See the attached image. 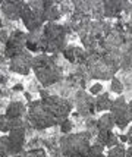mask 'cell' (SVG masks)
Instances as JSON below:
<instances>
[{
	"mask_svg": "<svg viewBox=\"0 0 132 157\" xmlns=\"http://www.w3.org/2000/svg\"><path fill=\"white\" fill-rule=\"evenodd\" d=\"M97 157H107V156H106V154H98Z\"/></svg>",
	"mask_w": 132,
	"mask_h": 157,
	"instance_id": "obj_29",
	"label": "cell"
},
{
	"mask_svg": "<svg viewBox=\"0 0 132 157\" xmlns=\"http://www.w3.org/2000/svg\"><path fill=\"white\" fill-rule=\"evenodd\" d=\"M28 121L37 129H46L50 126L59 125L56 117L44 107L41 101H31L28 107Z\"/></svg>",
	"mask_w": 132,
	"mask_h": 157,
	"instance_id": "obj_2",
	"label": "cell"
},
{
	"mask_svg": "<svg viewBox=\"0 0 132 157\" xmlns=\"http://www.w3.org/2000/svg\"><path fill=\"white\" fill-rule=\"evenodd\" d=\"M110 90L113 91V93H116V94H122V91H123V85H122V82L119 81L118 78H111Z\"/></svg>",
	"mask_w": 132,
	"mask_h": 157,
	"instance_id": "obj_21",
	"label": "cell"
},
{
	"mask_svg": "<svg viewBox=\"0 0 132 157\" xmlns=\"http://www.w3.org/2000/svg\"><path fill=\"white\" fill-rule=\"evenodd\" d=\"M41 103L44 104V107L56 117V121L59 122V125L65 119H68V115H69L70 110H72V106H70V103L68 100H65V98L57 97V96L46 97V98L41 100Z\"/></svg>",
	"mask_w": 132,
	"mask_h": 157,
	"instance_id": "obj_4",
	"label": "cell"
},
{
	"mask_svg": "<svg viewBox=\"0 0 132 157\" xmlns=\"http://www.w3.org/2000/svg\"><path fill=\"white\" fill-rule=\"evenodd\" d=\"M115 125V119L111 116V113H104L101 117H98L97 121V132H109L113 129Z\"/></svg>",
	"mask_w": 132,
	"mask_h": 157,
	"instance_id": "obj_13",
	"label": "cell"
},
{
	"mask_svg": "<svg viewBox=\"0 0 132 157\" xmlns=\"http://www.w3.org/2000/svg\"><path fill=\"white\" fill-rule=\"evenodd\" d=\"M60 18V13H59V9L56 6L50 7L49 10L46 12V21H50V22H53V21H57Z\"/></svg>",
	"mask_w": 132,
	"mask_h": 157,
	"instance_id": "obj_20",
	"label": "cell"
},
{
	"mask_svg": "<svg viewBox=\"0 0 132 157\" xmlns=\"http://www.w3.org/2000/svg\"><path fill=\"white\" fill-rule=\"evenodd\" d=\"M9 143L13 156H18L24 148V141H25V129L24 128H13L9 131Z\"/></svg>",
	"mask_w": 132,
	"mask_h": 157,
	"instance_id": "obj_9",
	"label": "cell"
},
{
	"mask_svg": "<svg viewBox=\"0 0 132 157\" xmlns=\"http://www.w3.org/2000/svg\"><path fill=\"white\" fill-rule=\"evenodd\" d=\"M60 131H62L63 134H66V135L72 131V122H70V119H65V121L60 123Z\"/></svg>",
	"mask_w": 132,
	"mask_h": 157,
	"instance_id": "obj_22",
	"label": "cell"
},
{
	"mask_svg": "<svg viewBox=\"0 0 132 157\" xmlns=\"http://www.w3.org/2000/svg\"><path fill=\"white\" fill-rule=\"evenodd\" d=\"M65 28L57 24H46L43 28L41 38L38 41V50L49 52V53H57L65 50Z\"/></svg>",
	"mask_w": 132,
	"mask_h": 157,
	"instance_id": "obj_1",
	"label": "cell"
},
{
	"mask_svg": "<svg viewBox=\"0 0 132 157\" xmlns=\"http://www.w3.org/2000/svg\"><path fill=\"white\" fill-rule=\"evenodd\" d=\"M35 75L43 85H51V84H55L56 81L60 79L62 74H60V69L56 66V63H53V65H49L46 68L35 71Z\"/></svg>",
	"mask_w": 132,
	"mask_h": 157,
	"instance_id": "obj_8",
	"label": "cell"
},
{
	"mask_svg": "<svg viewBox=\"0 0 132 157\" xmlns=\"http://www.w3.org/2000/svg\"><path fill=\"white\" fill-rule=\"evenodd\" d=\"M24 5L25 3H19V2H3L2 5V12L7 19H18L22 16V10H24Z\"/></svg>",
	"mask_w": 132,
	"mask_h": 157,
	"instance_id": "obj_10",
	"label": "cell"
},
{
	"mask_svg": "<svg viewBox=\"0 0 132 157\" xmlns=\"http://www.w3.org/2000/svg\"><path fill=\"white\" fill-rule=\"evenodd\" d=\"M0 94H2V91H0Z\"/></svg>",
	"mask_w": 132,
	"mask_h": 157,
	"instance_id": "obj_31",
	"label": "cell"
},
{
	"mask_svg": "<svg viewBox=\"0 0 132 157\" xmlns=\"http://www.w3.org/2000/svg\"><path fill=\"white\" fill-rule=\"evenodd\" d=\"M12 128H13L12 126V121L7 119L6 115L5 116L0 115V132H7V131H10Z\"/></svg>",
	"mask_w": 132,
	"mask_h": 157,
	"instance_id": "obj_19",
	"label": "cell"
},
{
	"mask_svg": "<svg viewBox=\"0 0 132 157\" xmlns=\"http://www.w3.org/2000/svg\"><path fill=\"white\" fill-rule=\"evenodd\" d=\"M119 141H122V143H128V137H126V135H120V137H119Z\"/></svg>",
	"mask_w": 132,
	"mask_h": 157,
	"instance_id": "obj_27",
	"label": "cell"
},
{
	"mask_svg": "<svg viewBox=\"0 0 132 157\" xmlns=\"http://www.w3.org/2000/svg\"><path fill=\"white\" fill-rule=\"evenodd\" d=\"M110 113L113 119H115V125L123 129L129 125V115H128V103L123 97L120 96L118 97L116 100H113L111 103V107H110Z\"/></svg>",
	"mask_w": 132,
	"mask_h": 157,
	"instance_id": "obj_5",
	"label": "cell"
},
{
	"mask_svg": "<svg viewBox=\"0 0 132 157\" xmlns=\"http://www.w3.org/2000/svg\"><path fill=\"white\" fill-rule=\"evenodd\" d=\"M63 56H65V59H68V60L72 62V63H82V62H85L87 53H85L81 47L68 46V47L63 50Z\"/></svg>",
	"mask_w": 132,
	"mask_h": 157,
	"instance_id": "obj_12",
	"label": "cell"
},
{
	"mask_svg": "<svg viewBox=\"0 0 132 157\" xmlns=\"http://www.w3.org/2000/svg\"><path fill=\"white\" fill-rule=\"evenodd\" d=\"M13 156L12 148H10V143H9V137L3 135L0 137V157H10Z\"/></svg>",
	"mask_w": 132,
	"mask_h": 157,
	"instance_id": "obj_17",
	"label": "cell"
},
{
	"mask_svg": "<svg viewBox=\"0 0 132 157\" xmlns=\"http://www.w3.org/2000/svg\"><path fill=\"white\" fill-rule=\"evenodd\" d=\"M126 137H128V143L132 145V126L128 129V134H126Z\"/></svg>",
	"mask_w": 132,
	"mask_h": 157,
	"instance_id": "obj_26",
	"label": "cell"
},
{
	"mask_svg": "<svg viewBox=\"0 0 132 157\" xmlns=\"http://www.w3.org/2000/svg\"><path fill=\"white\" fill-rule=\"evenodd\" d=\"M91 147L90 134L88 132H78V134H68L60 140V150L63 156L70 157L74 153L88 150Z\"/></svg>",
	"mask_w": 132,
	"mask_h": 157,
	"instance_id": "obj_3",
	"label": "cell"
},
{
	"mask_svg": "<svg viewBox=\"0 0 132 157\" xmlns=\"http://www.w3.org/2000/svg\"><path fill=\"white\" fill-rule=\"evenodd\" d=\"M120 10H122V3L120 2H106L104 3L106 16H109V18L118 16Z\"/></svg>",
	"mask_w": 132,
	"mask_h": 157,
	"instance_id": "obj_16",
	"label": "cell"
},
{
	"mask_svg": "<svg viewBox=\"0 0 132 157\" xmlns=\"http://www.w3.org/2000/svg\"><path fill=\"white\" fill-rule=\"evenodd\" d=\"M106 156L107 157H126V148L123 147V144H118V145L109 148Z\"/></svg>",
	"mask_w": 132,
	"mask_h": 157,
	"instance_id": "obj_18",
	"label": "cell"
},
{
	"mask_svg": "<svg viewBox=\"0 0 132 157\" xmlns=\"http://www.w3.org/2000/svg\"><path fill=\"white\" fill-rule=\"evenodd\" d=\"M32 56L29 55V52H22L18 56H15L13 59L10 60V69L16 72V74H21V75H27L29 72V69L32 68Z\"/></svg>",
	"mask_w": 132,
	"mask_h": 157,
	"instance_id": "obj_7",
	"label": "cell"
},
{
	"mask_svg": "<svg viewBox=\"0 0 132 157\" xmlns=\"http://www.w3.org/2000/svg\"><path fill=\"white\" fill-rule=\"evenodd\" d=\"M77 107H78V110H79V113H82L85 116L96 112L92 97L87 96V94H84V93H79L77 96Z\"/></svg>",
	"mask_w": 132,
	"mask_h": 157,
	"instance_id": "obj_11",
	"label": "cell"
},
{
	"mask_svg": "<svg viewBox=\"0 0 132 157\" xmlns=\"http://www.w3.org/2000/svg\"><path fill=\"white\" fill-rule=\"evenodd\" d=\"M25 43H27V34H24L21 31H16L12 37H9V40L6 43V50H5V55L10 59H13L15 56H18L19 53L24 52L25 47Z\"/></svg>",
	"mask_w": 132,
	"mask_h": 157,
	"instance_id": "obj_6",
	"label": "cell"
},
{
	"mask_svg": "<svg viewBox=\"0 0 132 157\" xmlns=\"http://www.w3.org/2000/svg\"><path fill=\"white\" fill-rule=\"evenodd\" d=\"M128 115H129V121L132 122V100L128 103Z\"/></svg>",
	"mask_w": 132,
	"mask_h": 157,
	"instance_id": "obj_25",
	"label": "cell"
},
{
	"mask_svg": "<svg viewBox=\"0 0 132 157\" xmlns=\"http://www.w3.org/2000/svg\"><path fill=\"white\" fill-rule=\"evenodd\" d=\"M27 157H47L43 150H32L27 154Z\"/></svg>",
	"mask_w": 132,
	"mask_h": 157,
	"instance_id": "obj_24",
	"label": "cell"
},
{
	"mask_svg": "<svg viewBox=\"0 0 132 157\" xmlns=\"http://www.w3.org/2000/svg\"><path fill=\"white\" fill-rule=\"evenodd\" d=\"M126 157H132V145L126 150Z\"/></svg>",
	"mask_w": 132,
	"mask_h": 157,
	"instance_id": "obj_28",
	"label": "cell"
},
{
	"mask_svg": "<svg viewBox=\"0 0 132 157\" xmlns=\"http://www.w3.org/2000/svg\"><path fill=\"white\" fill-rule=\"evenodd\" d=\"M25 113V106L22 103L16 101L12 103L6 110V117L10 119V121H15V119H21V116Z\"/></svg>",
	"mask_w": 132,
	"mask_h": 157,
	"instance_id": "obj_14",
	"label": "cell"
},
{
	"mask_svg": "<svg viewBox=\"0 0 132 157\" xmlns=\"http://www.w3.org/2000/svg\"><path fill=\"white\" fill-rule=\"evenodd\" d=\"M101 91H103V85L100 82H96L94 85H91V88H90V93L92 96H100Z\"/></svg>",
	"mask_w": 132,
	"mask_h": 157,
	"instance_id": "obj_23",
	"label": "cell"
},
{
	"mask_svg": "<svg viewBox=\"0 0 132 157\" xmlns=\"http://www.w3.org/2000/svg\"><path fill=\"white\" fill-rule=\"evenodd\" d=\"M111 100L109 94H100L97 96V98L94 100V107H96V112H104V110H110L111 107Z\"/></svg>",
	"mask_w": 132,
	"mask_h": 157,
	"instance_id": "obj_15",
	"label": "cell"
},
{
	"mask_svg": "<svg viewBox=\"0 0 132 157\" xmlns=\"http://www.w3.org/2000/svg\"><path fill=\"white\" fill-rule=\"evenodd\" d=\"M12 157H21V156H19V154H18V156H12Z\"/></svg>",
	"mask_w": 132,
	"mask_h": 157,
	"instance_id": "obj_30",
	"label": "cell"
}]
</instances>
